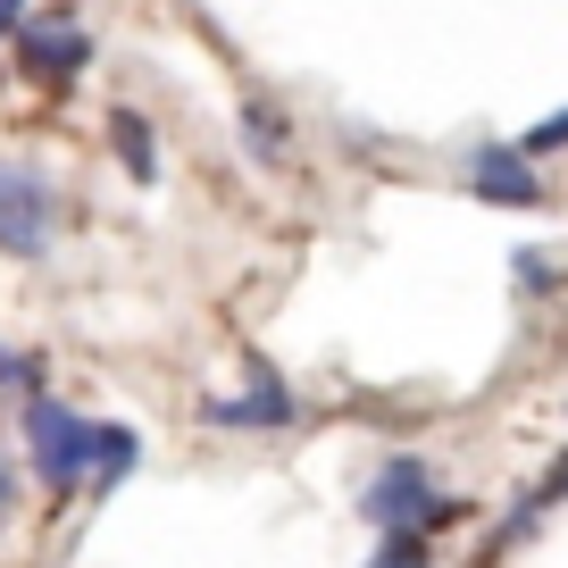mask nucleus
I'll return each instance as SVG.
<instances>
[{"instance_id":"15","label":"nucleus","mask_w":568,"mask_h":568,"mask_svg":"<svg viewBox=\"0 0 568 568\" xmlns=\"http://www.w3.org/2000/svg\"><path fill=\"white\" fill-rule=\"evenodd\" d=\"M18 26H26V0H0V42L18 34Z\"/></svg>"},{"instance_id":"10","label":"nucleus","mask_w":568,"mask_h":568,"mask_svg":"<svg viewBox=\"0 0 568 568\" xmlns=\"http://www.w3.org/2000/svg\"><path fill=\"white\" fill-rule=\"evenodd\" d=\"M510 284H518V302H535V293H560V267H551V251L518 243V251H510Z\"/></svg>"},{"instance_id":"4","label":"nucleus","mask_w":568,"mask_h":568,"mask_svg":"<svg viewBox=\"0 0 568 568\" xmlns=\"http://www.w3.org/2000/svg\"><path fill=\"white\" fill-rule=\"evenodd\" d=\"M59 243V184L34 160H0V260H51Z\"/></svg>"},{"instance_id":"7","label":"nucleus","mask_w":568,"mask_h":568,"mask_svg":"<svg viewBox=\"0 0 568 568\" xmlns=\"http://www.w3.org/2000/svg\"><path fill=\"white\" fill-rule=\"evenodd\" d=\"M134 468H142V435H134L125 418H101V444H92V485H84V494L109 501L125 477H134Z\"/></svg>"},{"instance_id":"8","label":"nucleus","mask_w":568,"mask_h":568,"mask_svg":"<svg viewBox=\"0 0 568 568\" xmlns=\"http://www.w3.org/2000/svg\"><path fill=\"white\" fill-rule=\"evenodd\" d=\"M109 151H118V168L134 184H160V134H151L142 109H109Z\"/></svg>"},{"instance_id":"13","label":"nucleus","mask_w":568,"mask_h":568,"mask_svg":"<svg viewBox=\"0 0 568 568\" xmlns=\"http://www.w3.org/2000/svg\"><path fill=\"white\" fill-rule=\"evenodd\" d=\"M518 151H527V160H551V151H568V109H560V118H544V125H527V134H518Z\"/></svg>"},{"instance_id":"9","label":"nucleus","mask_w":568,"mask_h":568,"mask_svg":"<svg viewBox=\"0 0 568 568\" xmlns=\"http://www.w3.org/2000/svg\"><path fill=\"white\" fill-rule=\"evenodd\" d=\"M243 151H251L260 168H276L284 151H293V134H284V118H276L267 101H243Z\"/></svg>"},{"instance_id":"11","label":"nucleus","mask_w":568,"mask_h":568,"mask_svg":"<svg viewBox=\"0 0 568 568\" xmlns=\"http://www.w3.org/2000/svg\"><path fill=\"white\" fill-rule=\"evenodd\" d=\"M359 568H435V551H426V535L393 527V535H376V551H368Z\"/></svg>"},{"instance_id":"12","label":"nucleus","mask_w":568,"mask_h":568,"mask_svg":"<svg viewBox=\"0 0 568 568\" xmlns=\"http://www.w3.org/2000/svg\"><path fill=\"white\" fill-rule=\"evenodd\" d=\"M42 385V359L34 352H9V343H0V393H34Z\"/></svg>"},{"instance_id":"1","label":"nucleus","mask_w":568,"mask_h":568,"mask_svg":"<svg viewBox=\"0 0 568 568\" xmlns=\"http://www.w3.org/2000/svg\"><path fill=\"white\" fill-rule=\"evenodd\" d=\"M18 444H26V468L51 501H68L75 485H92V444H101V418L68 409L59 393H26V418H18Z\"/></svg>"},{"instance_id":"2","label":"nucleus","mask_w":568,"mask_h":568,"mask_svg":"<svg viewBox=\"0 0 568 568\" xmlns=\"http://www.w3.org/2000/svg\"><path fill=\"white\" fill-rule=\"evenodd\" d=\"M359 518H368L376 535L409 527V535H435V527H460L468 501L435 494V477H426L418 452H393V460H376V477L359 485Z\"/></svg>"},{"instance_id":"14","label":"nucleus","mask_w":568,"mask_h":568,"mask_svg":"<svg viewBox=\"0 0 568 568\" xmlns=\"http://www.w3.org/2000/svg\"><path fill=\"white\" fill-rule=\"evenodd\" d=\"M18 501H26V477H18V460L0 452V535H9V518H18Z\"/></svg>"},{"instance_id":"5","label":"nucleus","mask_w":568,"mask_h":568,"mask_svg":"<svg viewBox=\"0 0 568 568\" xmlns=\"http://www.w3.org/2000/svg\"><path fill=\"white\" fill-rule=\"evenodd\" d=\"M460 184L477 201H494V210H544V176H535V160L518 142H477L468 168H460Z\"/></svg>"},{"instance_id":"6","label":"nucleus","mask_w":568,"mask_h":568,"mask_svg":"<svg viewBox=\"0 0 568 568\" xmlns=\"http://www.w3.org/2000/svg\"><path fill=\"white\" fill-rule=\"evenodd\" d=\"M201 418L210 426H243V435H276V426L302 418V402H293V385H284L276 368H251V385L243 393H210Z\"/></svg>"},{"instance_id":"3","label":"nucleus","mask_w":568,"mask_h":568,"mask_svg":"<svg viewBox=\"0 0 568 568\" xmlns=\"http://www.w3.org/2000/svg\"><path fill=\"white\" fill-rule=\"evenodd\" d=\"M9 68L34 92H75L92 68V26L75 9H26V26L9 34Z\"/></svg>"}]
</instances>
